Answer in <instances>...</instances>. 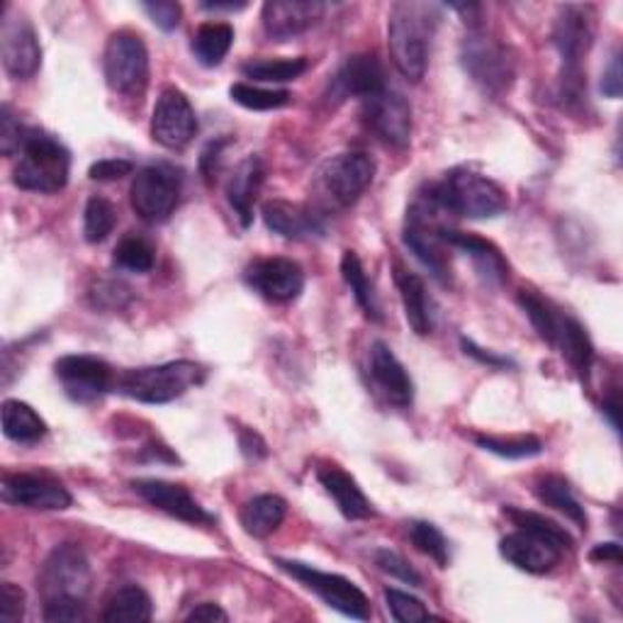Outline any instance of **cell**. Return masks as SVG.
<instances>
[{
    "instance_id": "obj_1",
    "label": "cell",
    "mask_w": 623,
    "mask_h": 623,
    "mask_svg": "<svg viewBox=\"0 0 623 623\" xmlns=\"http://www.w3.org/2000/svg\"><path fill=\"white\" fill-rule=\"evenodd\" d=\"M436 25V6L414 3V0H404V3L392 6L388 22L390 54L394 66H398V71L406 81L419 83L424 78Z\"/></svg>"
},
{
    "instance_id": "obj_2",
    "label": "cell",
    "mask_w": 623,
    "mask_h": 623,
    "mask_svg": "<svg viewBox=\"0 0 623 623\" xmlns=\"http://www.w3.org/2000/svg\"><path fill=\"white\" fill-rule=\"evenodd\" d=\"M71 176V154L56 137L44 129L28 127L20 149V161L13 171L18 188L30 193H59Z\"/></svg>"
},
{
    "instance_id": "obj_3",
    "label": "cell",
    "mask_w": 623,
    "mask_h": 623,
    "mask_svg": "<svg viewBox=\"0 0 623 623\" xmlns=\"http://www.w3.org/2000/svg\"><path fill=\"white\" fill-rule=\"evenodd\" d=\"M431 196L448 214L467 220H495L509 210V198L493 178L471 169H455L446 173Z\"/></svg>"
},
{
    "instance_id": "obj_4",
    "label": "cell",
    "mask_w": 623,
    "mask_h": 623,
    "mask_svg": "<svg viewBox=\"0 0 623 623\" xmlns=\"http://www.w3.org/2000/svg\"><path fill=\"white\" fill-rule=\"evenodd\" d=\"M93 572L86 550L78 543L56 546L40 570L38 587L46 604H86Z\"/></svg>"
},
{
    "instance_id": "obj_5",
    "label": "cell",
    "mask_w": 623,
    "mask_h": 623,
    "mask_svg": "<svg viewBox=\"0 0 623 623\" xmlns=\"http://www.w3.org/2000/svg\"><path fill=\"white\" fill-rule=\"evenodd\" d=\"M441 214H448L443 210L436 198L429 196L419 198L414 205L406 210L404 222V244L414 251V256L436 275L439 281H446L451 275V258L446 242L448 226L441 222Z\"/></svg>"
},
{
    "instance_id": "obj_6",
    "label": "cell",
    "mask_w": 623,
    "mask_h": 623,
    "mask_svg": "<svg viewBox=\"0 0 623 623\" xmlns=\"http://www.w3.org/2000/svg\"><path fill=\"white\" fill-rule=\"evenodd\" d=\"M202 378H205V370L198 363L173 361L163 366L127 370L117 380V390L144 404H166L183 398L188 390L200 386Z\"/></svg>"
},
{
    "instance_id": "obj_7",
    "label": "cell",
    "mask_w": 623,
    "mask_h": 623,
    "mask_svg": "<svg viewBox=\"0 0 623 623\" xmlns=\"http://www.w3.org/2000/svg\"><path fill=\"white\" fill-rule=\"evenodd\" d=\"M376 178V161L363 151L331 156L317 171V193L327 208H349L370 188Z\"/></svg>"
},
{
    "instance_id": "obj_8",
    "label": "cell",
    "mask_w": 623,
    "mask_h": 623,
    "mask_svg": "<svg viewBox=\"0 0 623 623\" xmlns=\"http://www.w3.org/2000/svg\"><path fill=\"white\" fill-rule=\"evenodd\" d=\"M105 81L119 95H135L147 88L149 52L139 34L129 30L115 32L105 46L103 56Z\"/></svg>"
},
{
    "instance_id": "obj_9",
    "label": "cell",
    "mask_w": 623,
    "mask_h": 623,
    "mask_svg": "<svg viewBox=\"0 0 623 623\" xmlns=\"http://www.w3.org/2000/svg\"><path fill=\"white\" fill-rule=\"evenodd\" d=\"M129 193L131 208L144 222L161 224L171 218L181 200V171L169 163L144 166Z\"/></svg>"
},
{
    "instance_id": "obj_10",
    "label": "cell",
    "mask_w": 623,
    "mask_h": 623,
    "mask_svg": "<svg viewBox=\"0 0 623 623\" xmlns=\"http://www.w3.org/2000/svg\"><path fill=\"white\" fill-rule=\"evenodd\" d=\"M275 566L291 574V578H295L297 582H303L307 590L315 592L327 606L337 609L339 614L358 621L370 619L368 596L358 590L351 580H346L341 574L334 572H321L317 568L307 566V562H297V560H275Z\"/></svg>"
},
{
    "instance_id": "obj_11",
    "label": "cell",
    "mask_w": 623,
    "mask_h": 623,
    "mask_svg": "<svg viewBox=\"0 0 623 623\" xmlns=\"http://www.w3.org/2000/svg\"><path fill=\"white\" fill-rule=\"evenodd\" d=\"M463 66L489 95L505 93L514 81V59L507 46L477 28L463 42Z\"/></svg>"
},
{
    "instance_id": "obj_12",
    "label": "cell",
    "mask_w": 623,
    "mask_h": 623,
    "mask_svg": "<svg viewBox=\"0 0 623 623\" xmlns=\"http://www.w3.org/2000/svg\"><path fill=\"white\" fill-rule=\"evenodd\" d=\"M596 34V10L592 6H562L553 22V44L562 59V71H582V59L592 50Z\"/></svg>"
},
{
    "instance_id": "obj_13",
    "label": "cell",
    "mask_w": 623,
    "mask_h": 623,
    "mask_svg": "<svg viewBox=\"0 0 623 623\" xmlns=\"http://www.w3.org/2000/svg\"><path fill=\"white\" fill-rule=\"evenodd\" d=\"M54 373L62 380L64 392L74 402L88 404L105 398L117 388L113 368L95 356H64L54 363Z\"/></svg>"
},
{
    "instance_id": "obj_14",
    "label": "cell",
    "mask_w": 623,
    "mask_h": 623,
    "mask_svg": "<svg viewBox=\"0 0 623 623\" xmlns=\"http://www.w3.org/2000/svg\"><path fill=\"white\" fill-rule=\"evenodd\" d=\"M0 56L10 78L28 81L42 66V46L32 22L20 15H6L0 25Z\"/></svg>"
},
{
    "instance_id": "obj_15",
    "label": "cell",
    "mask_w": 623,
    "mask_h": 623,
    "mask_svg": "<svg viewBox=\"0 0 623 623\" xmlns=\"http://www.w3.org/2000/svg\"><path fill=\"white\" fill-rule=\"evenodd\" d=\"M198 135V117L183 91L166 88L151 115V137L166 149H186Z\"/></svg>"
},
{
    "instance_id": "obj_16",
    "label": "cell",
    "mask_w": 623,
    "mask_h": 623,
    "mask_svg": "<svg viewBox=\"0 0 623 623\" xmlns=\"http://www.w3.org/2000/svg\"><path fill=\"white\" fill-rule=\"evenodd\" d=\"M366 123L390 147H406L412 139V107L402 93L386 88L363 101Z\"/></svg>"
},
{
    "instance_id": "obj_17",
    "label": "cell",
    "mask_w": 623,
    "mask_h": 623,
    "mask_svg": "<svg viewBox=\"0 0 623 623\" xmlns=\"http://www.w3.org/2000/svg\"><path fill=\"white\" fill-rule=\"evenodd\" d=\"M3 499L13 507L59 511L71 507L68 489L50 475L38 473H10L3 477Z\"/></svg>"
},
{
    "instance_id": "obj_18",
    "label": "cell",
    "mask_w": 623,
    "mask_h": 623,
    "mask_svg": "<svg viewBox=\"0 0 623 623\" xmlns=\"http://www.w3.org/2000/svg\"><path fill=\"white\" fill-rule=\"evenodd\" d=\"M246 283L271 303H293L305 291V273L293 258H263L246 268Z\"/></svg>"
},
{
    "instance_id": "obj_19",
    "label": "cell",
    "mask_w": 623,
    "mask_h": 623,
    "mask_svg": "<svg viewBox=\"0 0 623 623\" xmlns=\"http://www.w3.org/2000/svg\"><path fill=\"white\" fill-rule=\"evenodd\" d=\"M325 10V3L319 0H268L263 3L261 22L271 40L285 42L315 28Z\"/></svg>"
},
{
    "instance_id": "obj_20",
    "label": "cell",
    "mask_w": 623,
    "mask_h": 623,
    "mask_svg": "<svg viewBox=\"0 0 623 623\" xmlns=\"http://www.w3.org/2000/svg\"><path fill=\"white\" fill-rule=\"evenodd\" d=\"M131 489L151 507L161 509L173 519H181L186 524H210L212 517L200 507V501L188 493L183 485H173L166 481H154V477H141L131 481Z\"/></svg>"
},
{
    "instance_id": "obj_21",
    "label": "cell",
    "mask_w": 623,
    "mask_h": 623,
    "mask_svg": "<svg viewBox=\"0 0 623 623\" xmlns=\"http://www.w3.org/2000/svg\"><path fill=\"white\" fill-rule=\"evenodd\" d=\"M370 378L378 392L394 406H410L414 400V382L406 373L400 358L390 351L388 344L376 341L370 346Z\"/></svg>"
},
{
    "instance_id": "obj_22",
    "label": "cell",
    "mask_w": 623,
    "mask_h": 623,
    "mask_svg": "<svg viewBox=\"0 0 623 623\" xmlns=\"http://www.w3.org/2000/svg\"><path fill=\"white\" fill-rule=\"evenodd\" d=\"M499 553L507 562H511L514 568L529 574H546L553 570L562 558V550L558 546L521 529L501 538Z\"/></svg>"
},
{
    "instance_id": "obj_23",
    "label": "cell",
    "mask_w": 623,
    "mask_h": 623,
    "mask_svg": "<svg viewBox=\"0 0 623 623\" xmlns=\"http://www.w3.org/2000/svg\"><path fill=\"white\" fill-rule=\"evenodd\" d=\"M388 88L386 71L373 54H356L346 62L337 78H334V95L337 98H361L368 101Z\"/></svg>"
},
{
    "instance_id": "obj_24",
    "label": "cell",
    "mask_w": 623,
    "mask_h": 623,
    "mask_svg": "<svg viewBox=\"0 0 623 623\" xmlns=\"http://www.w3.org/2000/svg\"><path fill=\"white\" fill-rule=\"evenodd\" d=\"M261 214L268 230L285 239H312L325 232V224H321L319 214L312 208L297 205V202L268 200Z\"/></svg>"
},
{
    "instance_id": "obj_25",
    "label": "cell",
    "mask_w": 623,
    "mask_h": 623,
    "mask_svg": "<svg viewBox=\"0 0 623 623\" xmlns=\"http://www.w3.org/2000/svg\"><path fill=\"white\" fill-rule=\"evenodd\" d=\"M317 477H319L321 487H325V493L337 501V509L344 514L346 519L358 521V519L373 517V505H370V499L363 495V489L358 487L353 477L346 471H341L339 465L319 467Z\"/></svg>"
},
{
    "instance_id": "obj_26",
    "label": "cell",
    "mask_w": 623,
    "mask_h": 623,
    "mask_svg": "<svg viewBox=\"0 0 623 623\" xmlns=\"http://www.w3.org/2000/svg\"><path fill=\"white\" fill-rule=\"evenodd\" d=\"M446 242L453 249H461L465 256L473 258L475 271L481 273V278L485 283L499 285L507 281L509 266H507L505 256H501V251L493 242H487V239H481L475 234L458 232V230H446Z\"/></svg>"
},
{
    "instance_id": "obj_27",
    "label": "cell",
    "mask_w": 623,
    "mask_h": 623,
    "mask_svg": "<svg viewBox=\"0 0 623 623\" xmlns=\"http://www.w3.org/2000/svg\"><path fill=\"white\" fill-rule=\"evenodd\" d=\"M394 283H398L402 297L406 325H410L419 337H426V334L434 329V307H431V297L424 281L412 271L394 266Z\"/></svg>"
},
{
    "instance_id": "obj_28",
    "label": "cell",
    "mask_w": 623,
    "mask_h": 623,
    "mask_svg": "<svg viewBox=\"0 0 623 623\" xmlns=\"http://www.w3.org/2000/svg\"><path fill=\"white\" fill-rule=\"evenodd\" d=\"M263 173L266 171H263V161L258 156H249L236 166L230 183H226V198H230V205L242 226H249L254 220V202L263 183Z\"/></svg>"
},
{
    "instance_id": "obj_29",
    "label": "cell",
    "mask_w": 623,
    "mask_h": 623,
    "mask_svg": "<svg viewBox=\"0 0 623 623\" xmlns=\"http://www.w3.org/2000/svg\"><path fill=\"white\" fill-rule=\"evenodd\" d=\"M287 505L278 495H258L249 499L242 507V526L249 536L266 538L273 531H278V526L285 519Z\"/></svg>"
},
{
    "instance_id": "obj_30",
    "label": "cell",
    "mask_w": 623,
    "mask_h": 623,
    "mask_svg": "<svg viewBox=\"0 0 623 623\" xmlns=\"http://www.w3.org/2000/svg\"><path fill=\"white\" fill-rule=\"evenodd\" d=\"M151 596L137 584L119 587V590L107 599L103 621L107 623H147L151 621Z\"/></svg>"
},
{
    "instance_id": "obj_31",
    "label": "cell",
    "mask_w": 623,
    "mask_h": 623,
    "mask_svg": "<svg viewBox=\"0 0 623 623\" xmlns=\"http://www.w3.org/2000/svg\"><path fill=\"white\" fill-rule=\"evenodd\" d=\"M556 349L568 358L570 366L574 368V373H578L582 380L590 378V370L594 363V346L578 319L566 317V321H562L560 334L556 339Z\"/></svg>"
},
{
    "instance_id": "obj_32",
    "label": "cell",
    "mask_w": 623,
    "mask_h": 623,
    "mask_svg": "<svg viewBox=\"0 0 623 623\" xmlns=\"http://www.w3.org/2000/svg\"><path fill=\"white\" fill-rule=\"evenodd\" d=\"M0 414H3V434L10 441L34 443L46 436V422L28 402L6 400Z\"/></svg>"
},
{
    "instance_id": "obj_33",
    "label": "cell",
    "mask_w": 623,
    "mask_h": 623,
    "mask_svg": "<svg viewBox=\"0 0 623 623\" xmlns=\"http://www.w3.org/2000/svg\"><path fill=\"white\" fill-rule=\"evenodd\" d=\"M234 28L230 22H202L193 34V54L202 66H220L230 54Z\"/></svg>"
},
{
    "instance_id": "obj_34",
    "label": "cell",
    "mask_w": 623,
    "mask_h": 623,
    "mask_svg": "<svg viewBox=\"0 0 623 623\" xmlns=\"http://www.w3.org/2000/svg\"><path fill=\"white\" fill-rule=\"evenodd\" d=\"M536 497L543 501V505L553 507L556 511H560L562 517H568L570 521H574L580 529H587V514L584 507L578 501V497L572 495V487L560 475H546L541 481L536 483Z\"/></svg>"
},
{
    "instance_id": "obj_35",
    "label": "cell",
    "mask_w": 623,
    "mask_h": 623,
    "mask_svg": "<svg viewBox=\"0 0 623 623\" xmlns=\"http://www.w3.org/2000/svg\"><path fill=\"white\" fill-rule=\"evenodd\" d=\"M519 305L526 312V317L531 319L538 337H541L546 344L556 346V339L560 334L562 321H566V315H560V312L550 305L548 299L536 295L534 291H519Z\"/></svg>"
},
{
    "instance_id": "obj_36",
    "label": "cell",
    "mask_w": 623,
    "mask_h": 623,
    "mask_svg": "<svg viewBox=\"0 0 623 623\" xmlns=\"http://www.w3.org/2000/svg\"><path fill=\"white\" fill-rule=\"evenodd\" d=\"M341 275L346 285L351 287V293L356 297V303L361 305V309L366 312V317H370L373 321H380V305H378V297L373 285H370L368 275L363 271V263L358 258L353 251H346L344 258H341Z\"/></svg>"
},
{
    "instance_id": "obj_37",
    "label": "cell",
    "mask_w": 623,
    "mask_h": 623,
    "mask_svg": "<svg viewBox=\"0 0 623 623\" xmlns=\"http://www.w3.org/2000/svg\"><path fill=\"white\" fill-rule=\"evenodd\" d=\"M309 62L305 56L297 59H254L242 66V74L246 78L263 81V83H285L295 81L307 71Z\"/></svg>"
},
{
    "instance_id": "obj_38",
    "label": "cell",
    "mask_w": 623,
    "mask_h": 623,
    "mask_svg": "<svg viewBox=\"0 0 623 623\" xmlns=\"http://www.w3.org/2000/svg\"><path fill=\"white\" fill-rule=\"evenodd\" d=\"M505 514L511 519V524L517 526V529L529 531L534 536H541V538H546V541L558 546L560 550L572 548V536L566 529H562V526H558L556 521L546 519L543 514L526 511V509H517V507H507Z\"/></svg>"
},
{
    "instance_id": "obj_39",
    "label": "cell",
    "mask_w": 623,
    "mask_h": 623,
    "mask_svg": "<svg viewBox=\"0 0 623 623\" xmlns=\"http://www.w3.org/2000/svg\"><path fill=\"white\" fill-rule=\"evenodd\" d=\"M117 224V210L110 200L93 196L83 212V236L88 244H101L113 234Z\"/></svg>"
},
{
    "instance_id": "obj_40",
    "label": "cell",
    "mask_w": 623,
    "mask_h": 623,
    "mask_svg": "<svg viewBox=\"0 0 623 623\" xmlns=\"http://www.w3.org/2000/svg\"><path fill=\"white\" fill-rule=\"evenodd\" d=\"M113 261L117 268L131 273H149L156 263V251L144 236L129 234L115 246Z\"/></svg>"
},
{
    "instance_id": "obj_41",
    "label": "cell",
    "mask_w": 623,
    "mask_h": 623,
    "mask_svg": "<svg viewBox=\"0 0 623 623\" xmlns=\"http://www.w3.org/2000/svg\"><path fill=\"white\" fill-rule=\"evenodd\" d=\"M406 531H410V541L414 543V548L419 550V553L429 556L431 560L436 562L439 568H448V560H451L448 541H446V536H443L434 524L412 521L410 529H406Z\"/></svg>"
},
{
    "instance_id": "obj_42",
    "label": "cell",
    "mask_w": 623,
    "mask_h": 623,
    "mask_svg": "<svg viewBox=\"0 0 623 623\" xmlns=\"http://www.w3.org/2000/svg\"><path fill=\"white\" fill-rule=\"evenodd\" d=\"M230 95L236 105L246 107V110H258V113L278 110V107L291 103V93L287 91H268V88L251 86V83H234V86L230 88Z\"/></svg>"
},
{
    "instance_id": "obj_43",
    "label": "cell",
    "mask_w": 623,
    "mask_h": 623,
    "mask_svg": "<svg viewBox=\"0 0 623 623\" xmlns=\"http://www.w3.org/2000/svg\"><path fill=\"white\" fill-rule=\"evenodd\" d=\"M475 443L483 451H489L495 455H501V458L509 461H519V458H534L543 451V443L538 441L536 436H517V439H499V436H485L477 434Z\"/></svg>"
},
{
    "instance_id": "obj_44",
    "label": "cell",
    "mask_w": 623,
    "mask_h": 623,
    "mask_svg": "<svg viewBox=\"0 0 623 623\" xmlns=\"http://www.w3.org/2000/svg\"><path fill=\"white\" fill-rule=\"evenodd\" d=\"M386 602H388L392 619L400 621V623L424 621V619L431 616L422 599H416V596L400 592V590H392V587H388V590H386Z\"/></svg>"
},
{
    "instance_id": "obj_45",
    "label": "cell",
    "mask_w": 623,
    "mask_h": 623,
    "mask_svg": "<svg viewBox=\"0 0 623 623\" xmlns=\"http://www.w3.org/2000/svg\"><path fill=\"white\" fill-rule=\"evenodd\" d=\"M376 566L382 572H388L392 574V578H398L406 584H412V587L422 584V574H419L400 553H394V550H388V548L376 550Z\"/></svg>"
},
{
    "instance_id": "obj_46",
    "label": "cell",
    "mask_w": 623,
    "mask_h": 623,
    "mask_svg": "<svg viewBox=\"0 0 623 623\" xmlns=\"http://www.w3.org/2000/svg\"><path fill=\"white\" fill-rule=\"evenodd\" d=\"M25 135L28 127L20 125V119H15L10 105H3V110H0V149H3V154L6 156L20 154Z\"/></svg>"
},
{
    "instance_id": "obj_47",
    "label": "cell",
    "mask_w": 623,
    "mask_h": 623,
    "mask_svg": "<svg viewBox=\"0 0 623 623\" xmlns=\"http://www.w3.org/2000/svg\"><path fill=\"white\" fill-rule=\"evenodd\" d=\"M91 299L95 307L119 309L129 299V287L119 281H101L91 287Z\"/></svg>"
},
{
    "instance_id": "obj_48",
    "label": "cell",
    "mask_w": 623,
    "mask_h": 623,
    "mask_svg": "<svg viewBox=\"0 0 623 623\" xmlns=\"http://www.w3.org/2000/svg\"><path fill=\"white\" fill-rule=\"evenodd\" d=\"M141 10L149 15V20L154 22L156 28L163 32H173L178 25H181V15L183 10L173 0H156V3H141Z\"/></svg>"
},
{
    "instance_id": "obj_49",
    "label": "cell",
    "mask_w": 623,
    "mask_h": 623,
    "mask_svg": "<svg viewBox=\"0 0 623 623\" xmlns=\"http://www.w3.org/2000/svg\"><path fill=\"white\" fill-rule=\"evenodd\" d=\"M25 616V592L13 582L0 584V621L15 623Z\"/></svg>"
},
{
    "instance_id": "obj_50",
    "label": "cell",
    "mask_w": 623,
    "mask_h": 623,
    "mask_svg": "<svg viewBox=\"0 0 623 623\" xmlns=\"http://www.w3.org/2000/svg\"><path fill=\"white\" fill-rule=\"evenodd\" d=\"M135 171V166L127 159H103L98 163L91 166V181H119V178L129 176Z\"/></svg>"
},
{
    "instance_id": "obj_51",
    "label": "cell",
    "mask_w": 623,
    "mask_h": 623,
    "mask_svg": "<svg viewBox=\"0 0 623 623\" xmlns=\"http://www.w3.org/2000/svg\"><path fill=\"white\" fill-rule=\"evenodd\" d=\"M44 621H50V623L86 621V604H46Z\"/></svg>"
},
{
    "instance_id": "obj_52",
    "label": "cell",
    "mask_w": 623,
    "mask_h": 623,
    "mask_svg": "<svg viewBox=\"0 0 623 623\" xmlns=\"http://www.w3.org/2000/svg\"><path fill=\"white\" fill-rule=\"evenodd\" d=\"M621 91H623V74H621V56L616 54L611 59V64L606 68V74L602 78V93L606 98H621Z\"/></svg>"
},
{
    "instance_id": "obj_53",
    "label": "cell",
    "mask_w": 623,
    "mask_h": 623,
    "mask_svg": "<svg viewBox=\"0 0 623 623\" xmlns=\"http://www.w3.org/2000/svg\"><path fill=\"white\" fill-rule=\"evenodd\" d=\"M224 144H226V141H212L210 147H208L205 151H202V156H200V171H202V176H205V181H212L214 173H218Z\"/></svg>"
},
{
    "instance_id": "obj_54",
    "label": "cell",
    "mask_w": 623,
    "mask_h": 623,
    "mask_svg": "<svg viewBox=\"0 0 623 623\" xmlns=\"http://www.w3.org/2000/svg\"><path fill=\"white\" fill-rule=\"evenodd\" d=\"M463 351L467 356H473L475 361H481V363H485L489 368H505V366H509L507 358L495 356V353H485V349H481V346H475L471 339H463Z\"/></svg>"
},
{
    "instance_id": "obj_55",
    "label": "cell",
    "mask_w": 623,
    "mask_h": 623,
    "mask_svg": "<svg viewBox=\"0 0 623 623\" xmlns=\"http://www.w3.org/2000/svg\"><path fill=\"white\" fill-rule=\"evenodd\" d=\"M239 446H242L244 455H249V458H263V455H266V443L261 441L256 431H242Z\"/></svg>"
},
{
    "instance_id": "obj_56",
    "label": "cell",
    "mask_w": 623,
    "mask_h": 623,
    "mask_svg": "<svg viewBox=\"0 0 623 623\" xmlns=\"http://www.w3.org/2000/svg\"><path fill=\"white\" fill-rule=\"evenodd\" d=\"M186 621H208V623H214V621H226V614L218 604L205 602V604H198L193 611H190V614L186 616Z\"/></svg>"
},
{
    "instance_id": "obj_57",
    "label": "cell",
    "mask_w": 623,
    "mask_h": 623,
    "mask_svg": "<svg viewBox=\"0 0 623 623\" xmlns=\"http://www.w3.org/2000/svg\"><path fill=\"white\" fill-rule=\"evenodd\" d=\"M590 558L594 562H614V566H619L621 562V546L619 543H602V546H596Z\"/></svg>"
},
{
    "instance_id": "obj_58",
    "label": "cell",
    "mask_w": 623,
    "mask_h": 623,
    "mask_svg": "<svg viewBox=\"0 0 623 623\" xmlns=\"http://www.w3.org/2000/svg\"><path fill=\"white\" fill-rule=\"evenodd\" d=\"M604 414L609 416V422L611 426H614V431H619V414H621V402H619V392H611V398L604 400Z\"/></svg>"
},
{
    "instance_id": "obj_59",
    "label": "cell",
    "mask_w": 623,
    "mask_h": 623,
    "mask_svg": "<svg viewBox=\"0 0 623 623\" xmlns=\"http://www.w3.org/2000/svg\"><path fill=\"white\" fill-rule=\"evenodd\" d=\"M205 10H242L246 8V3H220V0H214V3H202Z\"/></svg>"
}]
</instances>
